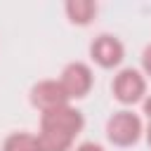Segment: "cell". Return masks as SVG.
<instances>
[{"label": "cell", "mask_w": 151, "mask_h": 151, "mask_svg": "<svg viewBox=\"0 0 151 151\" xmlns=\"http://www.w3.org/2000/svg\"><path fill=\"white\" fill-rule=\"evenodd\" d=\"M142 134V120L132 111H118L106 123V137L116 146H132Z\"/></svg>", "instance_id": "cell-1"}, {"label": "cell", "mask_w": 151, "mask_h": 151, "mask_svg": "<svg viewBox=\"0 0 151 151\" xmlns=\"http://www.w3.org/2000/svg\"><path fill=\"white\" fill-rule=\"evenodd\" d=\"M83 125H85L83 113L78 109H71L68 104L66 106H59V109H52V111H45L40 116V127L42 130H54V132L68 134L73 139L83 130Z\"/></svg>", "instance_id": "cell-2"}, {"label": "cell", "mask_w": 151, "mask_h": 151, "mask_svg": "<svg viewBox=\"0 0 151 151\" xmlns=\"http://www.w3.org/2000/svg\"><path fill=\"white\" fill-rule=\"evenodd\" d=\"M144 92H146L144 76L134 68H123L113 78V94L120 104H134L144 97Z\"/></svg>", "instance_id": "cell-3"}, {"label": "cell", "mask_w": 151, "mask_h": 151, "mask_svg": "<svg viewBox=\"0 0 151 151\" xmlns=\"http://www.w3.org/2000/svg\"><path fill=\"white\" fill-rule=\"evenodd\" d=\"M64 92L68 94V99H78V97H85L92 87V71L87 64L83 61H73L68 64L64 71H61V78H59Z\"/></svg>", "instance_id": "cell-4"}, {"label": "cell", "mask_w": 151, "mask_h": 151, "mask_svg": "<svg viewBox=\"0 0 151 151\" xmlns=\"http://www.w3.org/2000/svg\"><path fill=\"white\" fill-rule=\"evenodd\" d=\"M31 101H33L35 109H40L45 113V111L66 106L68 104V94L64 92V87H61L59 80H40L31 90Z\"/></svg>", "instance_id": "cell-5"}, {"label": "cell", "mask_w": 151, "mask_h": 151, "mask_svg": "<svg viewBox=\"0 0 151 151\" xmlns=\"http://www.w3.org/2000/svg\"><path fill=\"white\" fill-rule=\"evenodd\" d=\"M90 54H92V59L101 68H113V66H118L123 61L125 50H123V42L118 38H113V35H99L90 45Z\"/></svg>", "instance_id": "cell-6"}, {"label": "cell", "mask_w": 151, "mask_h": 151, "mask_svg": "<svg viewBox=\"0 0 151 151\" xmlns=\"http://www.w3.org/2000/svg\"><path fill=\"white\" fill-rule=\"evenodd\" d=\"M35 139H38V149L40 151H68L71 144H73V137L54 132V130H42V127H40Z\"/></svg>", "instance_id": "cell-7"}, {"label": "cell", "mask_w": 151, "mask_h": 151, "mask_svg": "<svg viewBox=\"0 0 151 151\" xmlns=\"http://www.w3.org/2000/svg\"><path fill=\"white\" fill-rule=\"evenodd\" d=\"M66 14H68V19H71L73 24L85 26V24H90L92 17L97 14V5H94L92 0H68V2H66Z\"/></svg>", "instance_id": "cell-8"}, {"label": "cell", "mask_w": 151, "mask_h": 151, "mask_svg": "<svg viewBox=\"0 0 151 151\" xmlns=\"http://www.w3.org/2000/svg\"><path fill=\"white\" fill-rule=\"evenodd\" d=\"M2 151H40L38 149V139L33 134H26V132H14L5 139V146Z\"/></svg>", "instance_id": "cell-9"}, {"label": "cell", "mask_w": 151, "mask_h": 151, "mask_svg": "<svg viewBox=\"0 0 151 151\" xmlns=\"http://www.w3.org/2000/svg\"><path fill=\"white\" fill-rule=\"evenodd\" d=\"M142 68L146 71V76H151V45H146V50L142 54Z\"/></svg>", "instance_id": "cell-10"}, {"label": "cell", "mask_w": 151, "mask_h": 151, "mask_svg": "<svg viewBox=\"0 0 151 151\" xmlns=\"http://www.w3.org/2000/svg\"><path fill=\"white\" fill-rule=\"evenodd\" d=\"M76 151H104L99 144H92V142H85V144H80Z\"/></svg>", "instance_id": "cell-11"}, {"label": "cell", "mask_w": 151, "mask_h": 151, "mask_svg": "<svg viewBox=\"0 0 151 151\" xmlns=\"http://www.w3.org/2000/svg\"><path fill=\"white\" fill-rule=\"evenodd\" d=\"M144 113L149 116V120H151V97L149 99H144Z\"/></svg>", "instance_id": "cell-12"}, {"label": "cell", "mask_w": 151, "mask_h": 151, "mask_svg": "<svg viewBox=\"0 0 151 151\" xmlns=\"http://www.w3.org/2000/svg\"><path fill=\"white\" fill-rule=\"evenodd\" d=\"M146 142H149V146H151V125H149V132H146Z\"/></svg>", "instance_id": "cell-13"}]
</instances>
